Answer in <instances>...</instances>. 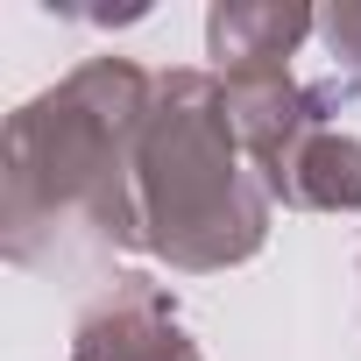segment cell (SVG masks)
<instances>
[{"label": "cell", "instance_id": "277c9868", "mask_svg": "<svg viewBox=\"0 0 361 361\" xmlns=\"http://www.w3.org/2000/svg\"><path fill=\"white\" fill-rule=\"evenodd\" d=\"M305 36H319V15L298 0H220L206 15V57L220 64V78L290 71Z\"/></svg>", "mask_w": 361, "mask_h": 361}, {"label": "cell", "instance_id": "6da1fadb", "mask_svg": "<svg viewBox=\"0 0 361 361\" xmlns=\"http://www.w3.org/2000/svg\"><path fill=\"white\" fill-rule=\"evenodd\" d=\"M156 78L128 57H85L71 78L8 114L0 142V241L8 262L50 269L85 248H142L135 149Z\"/></svg>", "mask_w": 361, "mask_h": 361}, {"label": "cell", "instance_id": "7a4b0ae2", "mask_svg": "<svg viewBox=\"0 0 361 361\" xmlns=\"http://www.w3.org/2000/svg\"><path fill=\"white\" fill-rule=\"evenodd\" d=\"M142 248L185 276L248 262L269 241V185L255 177L213 71H163L135 149Z\"/></svg>", "mask_w": 361, "mask_h": 361}, {"label": "cell", "instance_id": "5b68a950", "mask_svg": "<svg viewBox=\"0 0 361 361\" xmlns=\"http://www.w3.org/2000/svg\"><path fill=\"white\" fill-rule=\"evenodd\" d=\"M269 199L298 213H361V142L340 128H312L290 163L269 177Z\"/></svg>", "mask_w": 361, "mask_h": 361}, {"label": "cell", "instance_id": "8992f818", "mask_svg": "<svg viewBox=\"0 0 361 361\" xmlns=\"http://www.w3.org/2000/svg\"><path fill=\"white\" fill-rule=\"evenodd\" d=\"M319 36H326L340 78L361 85V0H340V8H326V15H319Z\"/></svg>", "mask_w": 361, "mask_h": 361}, {"label": "cell", "instance_id": "3957f363", "mask_svg": "<svg viewBox=\"0 0 361 361\" xmlns=\"http://www.w3.org/2000/svg\"><path fill=\"white\" fill-rule=\"evenodd\" d=\"M71 361H206L192 333L177 326L163 283L149 276H114L99 305L78 312L71 326Z\"/></svg>", "mask_w": 361, "mask_h": 361}]
</instances>
